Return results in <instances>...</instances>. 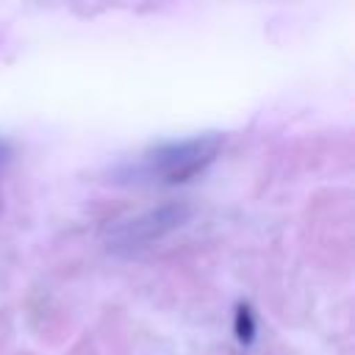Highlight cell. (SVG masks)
Masks as SVG:
<instances>
[{
    "instance_id": "cell-1",
    "label": "cell",
    "mask_w": 355,
    "mask_h": 355,
    "mask_svg": "<svg viewBox=\"0 0 355 355\" xmlns=\"http://www.w3.org/2000/svg\"><path fill=\"white\" fill-rule=\"evenodd\" d=\"M225 136L216 130L166 141L144 155V172L161 183H186L202 175L222 153Z\"/></svg>"
},
{
    "instance_id": "cell-2",
    "label": "cell",
    "mask_w": 355,
    "mask_h": 355,
    "mask_svg": "<svg viewBox=\"0 0 355 355\" xmlns=\"http://www.w3.org/2000/svg\"><path fill=\"white\" fill-rule=\"evenodd\" d=\"M191 216V205L186 200H169L155 208H147L136 216H128L105 230V244L111 252H139L186 225Z\"/></svg>"
},
{
    "instance_id": "cell-3",
    "label": "cell",
    "mask_w": 355,
    "mask_h": 355,
    "mask_svg": "<svg viewBox=\"0 0 355 355\" xmlns=\"http://www.w3.org/2000/svg\"><path fill=\"white\" fill-rule=\"evenodd\" d=\"M233 333L239 338L241 347H250L255 341V333H258V324H255V313L247 302H239L236 305V316H233Z\"/></svg>"
},
{
    "instance_id": "cell-4",
    "label": "cell",
    "mask_w": 355,
    "mask_h": 355,
    "mask_svg": "<svg viewBox=\"0 0 355 355\" xmlns=\"http://www.w3.org/2000/svg\"><path fill=\"white\" fill-rule=\"evenodd\" d=\"M6 158H8V144H6V141H0V164H3Z\"/></svg>"
}]
</instances>
